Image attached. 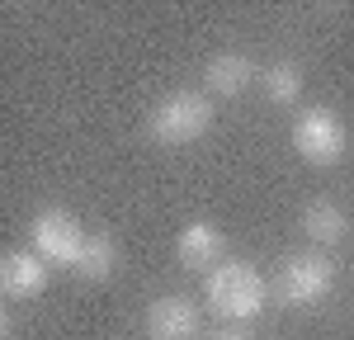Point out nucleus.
Wrapping results in <instances>:
<instances>
[{"label":"nucleus","instance_id":"nucleus-1","mask_svg":"<svg viewBox=\"0 0 354 340\" xmlns=\"http://www.w3.org/2000/svg\"><path fill=\"white\" fill-rule=\"evenodd\" d=\"M203 298H208V308L218 312L222 321H255L265 312L270 283H265V274L255 265H245V260H222L218 270H208Z\"/></svg>","mask_w":354,"mask_h":340},{"label":"nucleus","instance_id":"nucleus-2","mask_svg":"<svg viewBox=\"0 0 354 340\" xmlns=\"http://www.w3.org/2000/svg\"><path fill=\"white\" fill-rule=\"evenodd\" d=\"M208 123H213L208 95H198V90H170L161 104L151 109L147 133H151V142H161V147H189V142H198L208 133Z\"/></svg>","mask_w":354,"mask_h":340},{"label":"nucleus","instance_id":"nucleus-3","mask_svg":"<svg viewBox=\"0 0 354 340\" xmlns=\"http://www.w3.org/2000/svg\"><path fill=\"white\" fill-rule=\"evenodd\" d=\"M293 151H298L307 166H335L345 161L350 151V133L340 123V113L326 109V104H312L293 118Z\"/></svg>","mask_w":354,"mask_h":340},{"label":"nucleus","instance_id":"nucleus-4","mask_svg":"<svg viewBox=\"0 0 354 340\" xmlns=\"http://www.w3.org/2000/svg\"><path fill=\"white\" fill-rule=\"evenodd\" d=\"M330 288H335V265L317 251L288 255L279 265V274H274V293L288 308H317L322 298H330Z\"/></svg>","mask_w":354,"mask_h":340},{"label":"nucleus","instance_id":"nucleus-5","mask_svg":"<svg viewBox=\"0 0 354 340\" xmlns=\"http://www.w3.org/2000/svg\"><path fill=\"white\" fill-rule=\"evenodd\" d=\"M28 241H33V251L43 255L48 265H66V270H76V265H81V255H85L90 232H85L71 213L48 208V213H38V218L28 223Z\"/></svg>","mask_w":354,"mask_h":340},{"label":"nucleus","instance_id":"nucleus-6","mask_svg":"<svg viewBox=\"0 0 354 340\" xmlns=\"http://www.w3.org/2000/svg\"><path fill=\"white\" fill-rule=\"evenodd\" d=\"M147 336L151 340H194L198 336V308L185 293H165L147 312Z\"/></svg>","mask_w":354,"mask_h":340},{"label":"nucleus","instance_id":"nucleus-7","mask_svg":"<svg viewBox=\"0 0 354 340\" xmlns=\"http://www.w3.org/2000/svg\"><path fill=\"white\" fill-rule=\"evenodd\" d=\"M222 251H227V236H222L218 223H185L180 236H175V255L185 270H218L222 265Z\"/></svg>","mask_w":354,"mask_h":340},{"label":"nucleus","instance_id":"nucleus-8","mask_svg":"<svg viewBox=\"0 0 354 340\" xmlns=\"http://www.w3.org/2000/svg\"><path fill=\"white\" fill-rule=\"evenodd\" d=\"M0 288H5V298H38L43 288H48V260L38 251H15L5 255V265H0Z\"/></svg>","mask_w":354,"mask_h":340},{"label":"nucleus","instance_id":"nucleus-9","mask_svg":"<svg viewBox=\"0 0 354 340\" xmlns=\"http://www.w3.org/2000/svg\"><path fill=\"white\" fill-rule=\"evenodd\" d=\"M255 81V66H250V57L245 53H218L208 57V66H203V85H208V95H222V100H236L245 95V85Z\"/></svg>","mask_w":354,"mask_h":340},{"label":"nucleus","instance_id":"nucleus-10","mask_svg":"<svg viewBox=\"0 0 354 340\" xmlns=\"http://www.w3.org/2000/svg\"><path fill=\"white\" fill-rule=\"evenodd\" d=\"M302 236H307L312 246H340V241L350 236V218H345V208H335L330 198L307 203V208H302Z\"/></svg>","mask_w":354,"mask_h":340},{"label":"nucleus","instance_id":"nucleus-11","mask_svg":"<svg viewBox=\"0 0 354 340\" xmlns=\"http://www.w3.org/2000/svg\"><path fill=\"white\" fill-rule=\"evenodd\" d=\"M81 279L90 283H104L118 270V241H113L109 232H90V241H85V255H81Z\"/></svg>","mask_w":354,"mask_h":340},{"label":"nucleus","instance_id":"nucleus-12","mask_svg":"<svg viewBox=\"0 0 354 340\" xmlns=\"http://www.w3.org/2000/svg\"><path fill=\"white\" fill-rule=\"evenodd\" d=\"M265 95H270L274 104H298V95H302V66L298 62H274L270 71H265Z\"/></svg>","mask_w":354,"mask_h":340},{"label":"nucleus","instance_id":"nucleus-13","mask_svg":"<svg viewBox=\"0 0 354 340\" xmlns=\"http://www.w3.org/2000/svg\"><path fill=\"white\" fill-rule=\"evenodd\" d=\"M213 340H255V336H245V331H218Z\"/></svg>","mask_w":354,"mask_h":340},{"label":"nucleus","instance_id":"nucleus-14","mask_svg":"<svg viewBox=\"0 0 354 340\" xmlns=\"http://www.w3.org/2000/svg\"><path fill=\"white\" fill-rule=\"evenodd\" d=\"M0 340H15V336H10V326H5V331H0Z\"/></svg>","mask_w":354,"mask_h":340}]
</instances>
